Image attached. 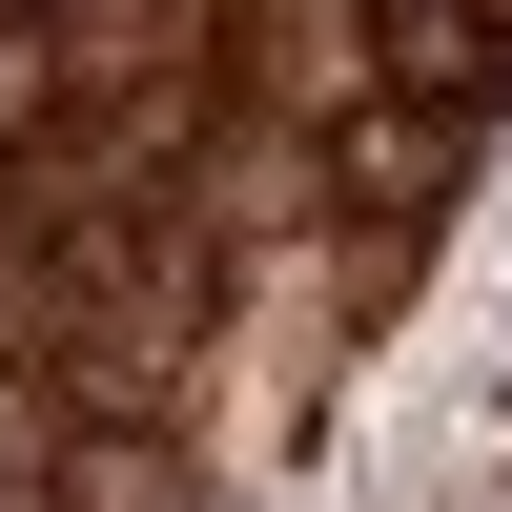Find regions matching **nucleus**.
I'll return each instance as SVG.
<instances>
[{
  "label": "nucleus",
  "mask_w": 512,
  "mask_h": 512,
  "mask_svg": "<svg viewBox=\"0 0 512 512\" xmlns=\"http://www.w3.org/2000/svg\"><path fill=\"white\" fill-rule=\"evenodd\" d=\"M369 103H431V123H492L512 103V0H369L349 21Z\"/></svg>",
  "instance_id": "obj_1"
},
{
  "label": "nucleus",
  "mask_w": 512,
  "mask_h": 512,
  "mask_svg": "<svg viewBox=\"0 0 512 512\" xmlns=\"http://www.w3.org/2000/svg\"><path fill=\"white\" fill-rule=\"evenodd\" d=\"M451 164H472V123H431V103H349L328 185H349L369 226H431V205H451Z\"/></svg>",
  "instance_id": "obj_2"
},
{
  "label": "nucleus",
  "mask_w": 512,
  "mask_h": 512,
  "mask_svg": "<svg viewBox=\"0 0 512 512\" xmlns=\"http://www.w3.org/2000/svg\"><path fill=\"white\" fill-rule=\"evenodd\" d=\"M41 512H185V451H144V431H41Z\"/></svg>",
  "instance_id": "obj_3"
},
{
  "label": "nucleus",
  "mask_w": 512,
  "mask_h": 512,
  "mask_svg": "<svg viewBox=\"0 0 512 512\" xmlns=\"http://www.w3.org/2000/svg\"><path fill=\"white\" fill-rule=\"evenodd\" d=\"M62 103H82V62H62V21H0V144H41Z\"/></svg>",
  "instance_id": "obj_4"
},
{
  "label": "nucleus",
  "mask_w": 512,
  "mask_h": 512,
  "mask_svg": "<svg viewBox=\"0 0 512 512\" xmlns=\"http://www.w3.org/2000/svg\"><path fill=\"white\" fill-rule=\"evenodd\" d=\"M41 431H62V410H41L21 369H0V472H41Z\"/></svg>",
  "instance_id": "obj_5"
}]
</instances>
